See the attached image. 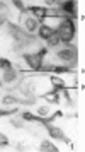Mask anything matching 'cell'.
<instances>
[{
    "label": "cell",
    "instance_id": "52a82bcc",
    "mask_svg": "<svg viewBox=\"0 0 85 152\" xmlns=\"http://www.w3.org/2000/svg\"><path fill=\"white\" fill-rule=\"evenodd\" d=\"M61 10H63V12H66V14H68V12H70L71 15H75V2H65V4H61Z\"/></svg>",
    "mask_w": 85,
    "mask_h": 152
},
{
    "label": "cell",
    "instance_id": "ffe728a7",
    "mask_svg": "<svg viewBox=\"0 0 85 152\" xmlns=\"http://www.w3.org/2000/svg\"><path fill=\"white\" fill-rule=\"evenodd\" d=\"M22 118H24L26 121H32V120H34V115H31V113H24Z\"/></svg>",
    "mask_w": 85,
    "mask_h": 152
},
{
    "label": "cell",
    "instance_id": "7402d4cb",
    "mask_svg": "<svg viewBox=\"0 0 85 152\" xmlns=\"http://www.w3.org/2000/svg\"><path fill=\"white\" fill-rule=\"evenodd\" d=\"M46 113H48V108H46V106L39 108V115H46Z\"/></svg>",
    "mask_w": 85,
    "mask_h": 152
},
{
    "label": "cell",
    "instance_id": "603a6c76",
    "mask_svg": "<svg viewBox=\"0 0 85 152\" xmlns=\"http://www.w3.org/2000/svg\"><path fill=\"white\" fill-rule=\"evenodd\" d=\"M10 123L14 125V126H22V121H17V120H12Z\"/></svg>",
    "mask_w": 85,
    "mask_h": 152
},
{
    "label": "cell",
    "instance_id": "4fadbf2b",
    "mask_svg": "<svg viewBox=\"0 0 85 152\" xmlns=\"http://www.w3.org/2000/svg\"><path fill=\"white\" fill-rule=\"evenodd\" d=\"M0 69L9 70V69H12V65H10V62H9L7 58H0Z\"/></svg>",
    "mask_w": 85,
    "mask_h": 152
},
{
    "label": "cell",
    "instance_id": "d6986e66",
    "mask_svg": "<svg viewBox=\"0 0 85 152\" xmlns=\"http://www.w3.org/2000/svg\"><path fill=\"white\" fill-rule=\"evenodd\" d=\"M9 144V140H7V137H5V135H2V133H0V147H5V145Z\"/></svg>",
    "mask_w": 85,
    "mask_h": 152
},
{
    "label": "cell",
    "instance_id": "2e32d148",
    "mask_svg": "<svg viewBox=\"0 0 85 152\" xmlns=\"http://www.w3.org/2000/svg\"><path fill=\"white\" fill-rule=\"evenodd\" d=\"M55 72H58V74H63V72H70L71 69H68V67H55Z\"/></svg>",
    "mask_w": 85,
    "mask_h": 152
},
{
    "label": "cell",
    "instance_id": "7c38bea8",
    "mask_svg": "<svg viewBox=\"0 0 85 152\" xmlns=\"http://www.w3.org/2000/svg\"><path fill=\"white\" fill-rule=\"evenodd\" d=\"M58 43H60V38H58L56 34H53V36L48 38V45H50V46H56Z\"/></svg>",
    "mask_w": 85,
    "mask_h": 152
},
{
    "label": "cell",
    "instance_id": "30bf717a",
    "mask_svg": "<svg viewBox=\"0 0 85 152\" xmlns=\"http://www.w3.org/2000/svg\"><path fill=\"white\" fill-rule=\"evenodd\" d=\"M26 26H27V31H34V29H37V19L29 17L27 21H26Z\"/></svg>",
    "mask_w": 85,
    "mask_h": 152
},
{
    "label": "cell",
    "instance_id": "e0dca14e",
    "mask_svg": "<svg viewBox=\"0 0 85 152\" xmlns=\"http://www.w3.org/2000/svg\"><path fill=\"white\" fill-rule=\"evenodd\" d=\"M15 110H0V116H7V115H14Z\"/></svg>",
    "mask_w": 85,
    "mask_h": 152
},
{
    "label": "cell",
    "instance_id": "5b68a950",
    "mask_svg": "<svg viewBox=\"0 0 85 152\" xmlns=\"http://www.w3.org/2000/svg\"><path fill=\"white\" fill-rule=\"evenodd\" d=\"M53 34H55V31L51 28H48V26H41V28H39V36L44 38V39H48V38L53 36Z\"/></svg>",
    "mask_w": 85,
    "mask_h": 152
},
{
    "label": "cell",
    "instance_id": "8992f818",
    "mask_svg": "<svg viewBox=\"0 0 85 152\" xmlns=\"http://www.w3.org/2000/svg\"><path fill=\"white\" fill-rule=\"evenodd\" d=\"M39 151H44V152H58V147L53 145L51 142H42L39 145Z\"/></svg>",
    "mask_w": 85,
    "mask_h": 152
},
{
    "label": "cell",
    "instance_id": "9a60e30c",
    "mask_svg": "<svg viewBox=\"0 0 85 152\" xmlns=\"http://www.w3.org/2000/svg\"><path fill=\"white\" fill-rule=\"evenodd\" d=\"M46 99H50V101H55V103H58V94H56V91L55 92H51V94H46Z\"/></svg>",
    "mask_w": 85,
    "mask_h": 152
},
{
    "label": "cell",
    "instance_id": "3957f363",
    "mask_svg": "<svg viewBox=\"0 0 85 152\" xmlns=\"http://www.w3.org/2000/svg\"><path fill=\"white\" fill-rule=\"evenodd\" d=\"M60 58H63V60H70V62H77V48L75 46H66L65 50H61L60 53H58Z\"/></svg>",
    "mask_w": 85,
    "mask_h": 152
},
{
    "label": "cell",
    "instance_id": "ac0fdd59",
    "mask_svg": "<svg viewBox=\"0 0 85 152\" xmlns=\"http://www.w3.org/2000/svg\"><path fill=\"white\" fill-rule=\"evenodd\" d=\"M7 14H9V10L5 9V5L0 4V15H2V17H7Z\"/></svg>",
    "mask_w": 85,
    "mask_h": 152
},
{
    "label": "cell",
    "instance_id": "9c48e42d",
    "mask_svg": "<svg viewBox=\"0 0 85 152\" xmlns=\"http://www.w3.org/2000/svg\"><path fill=\"white\" fill-rule=\"evenodd\" d=\"M51 82H53V86H55V91H58V89H65L66 87V84L60 79V77H51Z\"/></svg>",
    "mask_w": 85,
    "mask_h": 152
},
{
    "label": "cell",
    "instance_id": "8fae6325",
    "mask_svg": "<svg viewBox=\"0 0 85 152\" xmlns=\"http://www.w3.org/2000/svg\"><path fill=\"white\" fill-rule=\"evenodd\" d=\"M14 79H15V72H14V69H9L7 72L4 74V80H5V82H12Z\"/></svg>",
    "mask_w": 85,
    "mask_h": 152
},
{
    "label": "cell",
    "instance_id": "7a4b0ae2",
    "mask_svg": "<svg viewBox=\"0 0 85 152\" xmlns=\"http://www.w3.org/2000/svg\"><path fill=\"white\" fill-rule=\"evenodd\" d=\"M24 60L29 63V67L34 70H41V65H42V56H39L37 53H34V55H24Z\"/></svg>",
    "mask_w": 85,
    "mask_h": 152
},
{
    "label": "cell",
    "instance_id": "5bb4252c",
    "mask_svg": "<svg viewBox=\"0 0 85 152\" xmlns=\"http://www.w3.org/2000/svg\"><path fill=\"white\" fill-rule=\"evenodd\" d=\"M2 103H4V104H15V103H19V101H17L14 96H7V97H4V99H2Z\"/></svg>",
    "mask_w": 85,
    "mask_h": 152
},
{
    "label": "cell",
    "instance_id": "cb8c5ba5",
    "mask_svg": "<svg viewBox=\"0 0 85 152\" xmlns=\"http://www.w3.org/2000/svg\"><path fill=\"white\" fill-rule=\"evenodd\" d=\"M37 55H39V56H44V55H46V48H41L39 51H37Z\"/></svg>",
    "mask_w": 85,
    "mask_h": 152
},
{
    "label": "cell",
    "instance_id": "277c9868",
    "mask_svg": "<svg viewBox=\"0 0 85 152\" xmlns=\"http://www.w3.org/2000/svg\"><path fill=\"white\" fill-rule=\"evenodd\" d=\"M46 126H48V132H50V135H51L53 138H63V137H65L60 128H56V126H51L50 123L46 125Z\"/></svg>",
    "mask_w": 85,
    "mask_h": 152
},
{
    "label": "cell",
    "instance_id": "44dd1931",
    "mask_svg": "<svg viewBox=\"0 0 85 152\" xmlns=\"http://www.w3.org/2000/svg\"><path fill=\"white\" fill-rule=\"evenodd\" d=\"M14 5L17 9H21V10H26V7H24V4H22V2H19V0H15L14 2Z\"/></svg>",
    "mask_w": 85,
    "mask_h": 152
},
{
    "label": "cell",
    "instance_id": "d4e9b609",
    "mask_svg": "<svg viewBox=\"0 0 85 152\" xmlns=\"http://www.w3.org/2000/svg\"><path fill=\"white\" fill-rule=\"evenodd\" d=\"M0 26H2V21H0Z\"/></svg>",
    "mask_w": 85,
    "mask_h": 152
},
{
    "label": "cell",
    "instance_id": "6da1fadb",
    "mask_svg": "<svg viewBox=\"0 0 85 152\" xmlns=\"http://www.w3.org/2000/svg\"><path fill=\"white\" fill-rule=\"evenodd\" d=\"M55 34L60 38V41H65V43H70L73 39V36H75V24L70 21V19H65L58 29L55 31Z\"/></svg>",
    "mask_w": 85,
    "mask_h": 152
},
{
    "label": "cell",
    "instance_id": "ba28073f",
    "mask_svg": "<svg viewBox=\"0 0 85 152\" xmlns=\"http://www.w3.org/2000/svg\"><path fill=\"white\" fill-rule=\"evenodd\" d=\"M31 12L37 17V19H41L44 15H48V9H42V7H32L31 9Z\"/></svg>",
    "mask_w": 85,
    "mask_h": 152
}]
</instances>
